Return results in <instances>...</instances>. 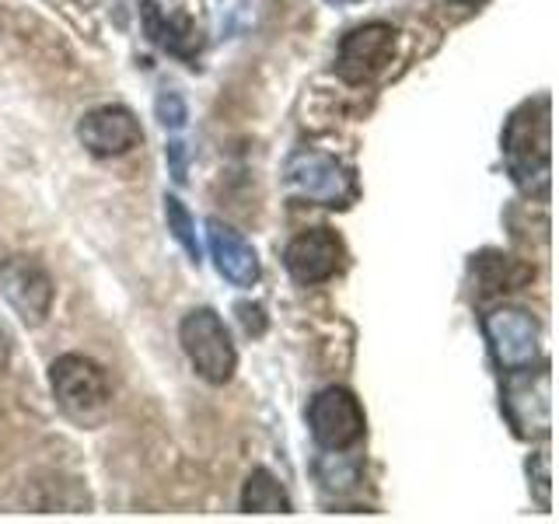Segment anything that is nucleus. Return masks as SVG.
Masks as SVG:
<instances>
[{
    "label": "nucleus",
    "mask_w": 559,
    "mask_h": 524,
    "mask_svg": "<svg viewBox=\"0 0 559 524\" xmlns=\"http://www.w3.org/2000/svg\"><path fill=\"white\" fill-rule=\"evenodd\" d=\"M549 98L524 102L503 127V162L521 192L546 200L549 196Z\"/></svg>",
    "instance_id": "obj_1"
},
{
    "label": "nucleus",
    "mask_w": 559,
    "mask_h": 524,
    "mask_svg": "<svg viewBox=\"0 0 559 524\" xmlns=\"http://www.w3.org/2000/svg\"><path fill=\"white\" fill-rule=\"evenodd\" d=\"M549 451H538V454H532L528 458V479H532V486H535V493H538V503H542V511H549L552 507V476H549Z\"/></svg>",
    "instance_id": "obj_16"
},
{
    "label": "nucleus",
    "mask_w": 559,
    "mask_h": 524,
    "mask_svg": "<svg viewBox=\"0 0 559 524\" xmlns=\"http://www.w3.org/2000/svg\"><path fill=\"white\" fill-rule=\"evenodd\" d=\"M308 427H311V437L325 451H346L364 437L367 419H364L357 395L349 389H340V384H332V389H322L311 398Z\"/></svg>",
    "instance_id": "obj_8"
},
{
    "label": "nucleus",
    "mask_w": 559,
    "mask_h": 524,
    "mask_svg": "<svg viewBox=\"0 0 559 524\" xmlns=\"http://www.w3.org/2000/svg\"><path fill=\"white\" fill-rule=\"evenodd\" d=\"M483 336L489 343V354L503 367V371H514V367H528L538 360L542 349V329L538 319L524 308H493L483 319Z\"/></svg>",
    "instance_id": "obj_7"
},
{
    "label": "nucleus",
    "mask_w": 559,
    "mask_h": 524,
    "mask_svg": "<svg viewBox=\"0 0 559 524\" xmlns=\"http://www.w3.org/2000/svg\"><path fill=\"white\" fill-rule=\"evenodd\" d=\"M284 266L297 284H305V287L325 284V279L336 276L343 266V241L336 231H329V227H311V231H301L287 245Z\"/></svg>",
    "instance_id": "obj_11"
},
{
    "label": "nucleus",
    "mask_w": 559,
    "mask_h": 524,
    "mask_svg": "<svg viewBox=\"0 0 559 524\" xmlns=\"http://www.w3.org/2000/svg\"><path fill=\"white\" fill-rule=\"evenodd\" d=\"M503 413L521 441L552 433V374L549 367H514L503 381Z\"/></svg>",
    "instance_id": "obj_3"
},
{
    "label": "nucleus",
    "mask_w": 559,
    "mask_h": 524,
    "mask_svg": "<svg viewBox=\"0 0 559 524\" xmlns=\"http://www.w3.org/2000/svg\"><path fill=\"white\" fill-rule=\"evenodd\" d=\"M448 4H454V8H479V4H486V0H448Z\"/></svg>",
    "instance_id": "obj_20"
},
{
    "label": "nucleus",
    "mask_w": 559,
    "mask_h": 524,
    "mask_svg": "<svg viewBox=\"0 0 559 524\" xmlns=\"http://www.w3.org/2000/svg\"><path fill=\"white\" fill-rule=\"evenodd\" d=\"M165 221H168V231L171 238L182 245L186 255L192 262H200V238H197V221L186 210V203L179 196H165Z\"/></svg>",
    "instance_id": "obj_15"
},
{
    "label": "nucleus",
    "mask_w": 559,
    "mask_h": 524,
    "mask_svg": "<svg viewBox=\"0 0 559 524\" xmlns=\"http://www.w3.org/2000/svg\"><path fill=\"white\" fill-rule=\"evenodd\" d=\"M287 186L311 203L322 206H346L357 196V182L349 168H343L336 157L319 154V151H297L284 168Z\"/></svg>",
    "instance_id": "obj_6"
},
{
    "label": "nucleus",
    "mask_w": 559,
    "mask_h": 524,
    "mask_svg": "<svg viewBox=\"0 0 559 524\" xmlns=\"http://www.w3.org/2000/svg\"><path fill=\"white\" fill-rule=\"evenodd\" d=\"M241 511L245 514H290L294 503L270 468H255L241 486Z\"/></svg>",
    "instance_id": "obj_14"
},
{
    "label": "nucleus",
    "mask_w": 559,
    "mask_h": 524,
    "mask_svg": "<svg viewBox=\"0 0 559 524\" xmlns=\"http://www.w3.org/2000/svg\"><path fill=\"white\" fill-rule=\"evenodd\" d=\"M395 28L389 22H367L343 35L336 52V74L346 84H364L378 78L395 57Z\"/></svg>",
    "instance_id": "obj_9"
},
{
    "label": "nucleus",
    "mask_w": 559,
    "mask_h": 524,
    "mask_svg": "<svg viewBox=\"0 0 559 524\" xmlns=\"http://www.w3.org/2000/svg\"><path fill=\"white\" fill-rule=\"evenodd\" d=\"M206 245L210 255L217 262V273L224 279H231L235 287H252L259 279V255L249 241H245L235 227H227L224 221L210 217L206 221Z\"/></svg>",
    "instance_id": "obj_12"
},
{
    "label": "nucleus",
    "mask_w": 559,
    "mask_h": 524,
    "mask_svg": "<svg viewBox=\"0 0 559 524\" xmlns=\"http://www.w3.org/2000/svg\"><path fill=\"white\" fill-rule=\"evenodd\" d=\"M179 340H182L189 364L197 367V374L203 381L210 384L231 381L238 367V349L231 343V332H227L224 319L214 308H192L179 325Z\"/></svg>",
    "instance_id": "obj_4"
},
{
    "label": "nucleus",
    "mask_w": 559,
    "mask_h": 524,
    "mask_svg": "<svg viewBox=\"0 0 559 524\" xmlns=\"http://www.w3.org/2000/svg\"><path fill=\"white\" fill-rule=\"evenodd\" d=\"M140 17H144V32L154 46L168 49L171 57L179 60H197L200 52V32L197 25L189 22V17H179V14H165L162 8L147 0V4H140Z\"/></svg>",
    "instance_id": "obj_13"
},
{
    "label": "nucleus",
    "mask_w": 559,
    "mask_h": 524,
    "mask_svg": "<svg viewBox=\"0 0 559 524\" xmlns=\"http://www.w3.org/2000/svg\"><path fill=\"white\" fill-rule=\"evenodd\" d=\"M0 294H4V301L14 308L17 319L35 329L49 319L57 287H52V276L46 273L39 259L8 255L0 259Z\"/></svg>",
    "instance_id": "obj_5"
},
{
    "label": "nucleus",
    "mask_w": 559,
    "mask_h": 524,
    "mask_svg": "<svg viewBox=\"0 0 559 524\" xmlns=\"http://www.w3.org/2000/svg\"><path fill=\"white\" fill-rule=\"evenodd\" d=\"M49 389L57 406L81 427H95L112 406V389L102 367L92 357L63 354L49 367Z\"/></svg>",
    "instance_id": "obj_2"
},
{
    "label": "nucleus",
    "mask_w": 559,
    "mask_h": 524,
    "mask_svg": "<svg viewBox=\"0 0 559 524\" xmlns=\"http://www.w3.org/2000/svg\"><path fill=\"white\" fill-rule=\"evenodd\" d=\"M186 144H168V162H171V179L175 182H186Z\"/></svg>",
    "instance_id": "obj_18"
},
{
    "label": "nucleus",
    "mask_w": 559,
    "mask_h": 524,
    "mask_svg": "<svg viewBox=\"0 0 559 524\" xmlns=\"http://www.w3.org/2000/svg\"><path fill=\"white\" fill-rule=\"evenodd\" d=\"M154 112H157V119H162V127H165V130H182V127H186V119H189L186 102H182L179 92H162V95H157Z\"/></svg>",
    "instance_id": "obj_17"
},
{
    "label": "nucleus",
    "mask_w": 559,
    "mask_h": 524,
    "mask_svg": "<svg viewBox=\"0 0 559 524\" xmlns=\"http://www.w3.org/2000/svg\"><path fill=\"white\" fill-rule=\"evenodd\" d=\"M78 140L95 157H119L144 140V130H140V119L127 105H98V109L81 116Z\"/></svg>",
    "instance_id": "obj_10"
},
{
    "label": "nucleus",
    "mask_w": 559,
    "mask_h": 524,
    "mask_svg": "<svg viewBox=\"0 0 559 524\" xmlns=\"http://www.w3.org/2000/svg\"><path fill=\"white\" fill-rule=\"evenodd\" d=\"M8 364H11V336H8V329L0 325V374L8 371Z\"/></svg>",
    "instance_id": "obj_19"
}]
</instances>
